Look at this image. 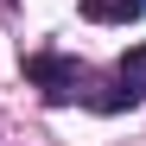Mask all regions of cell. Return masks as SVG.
<instances>
[{
	"label": "cell",
	"instance_id": "7a4b0ae2",
	"mask_svg": "<svg viewBox=\"0 0 146 146\" xmlns=\"http://www.w3.org/2000/svg\"><path fill=\"white\" fill-rule=\"evenodd\" d=\"M140 13H146V0H83V19H95V26H127Z\"/></svg>",
	"mask_w": 146,
	"mask_h": 146
},
{
	"label": "cell",
	"instance_id": "3957f363",
	"mask_svg": "<svg viewBox=\"0 0 146 146\" xmlns=\"http://www.w3.org/2000/svg\"><path fill=\"white\" fill-rule=\"evenodd\" d=\"M121 83H127V95H146V44L121 57Z\"/></svg>",
	"mask_w": 146,
	"mask_h": 146
},
{
	"label": "cell",
	"instance_id": "6da1fadb",
	"mask_svg": "<svg viewBox=\"0 0 146 146\" xmlns=\"http://www.w3.org/2000/svg\"><path fill=\"white\" fill-rule=\"evenodd\" d=\"M26 76L38 83L44 102H89V70L76 57H57V51H32L26 57Z\"/></svg>",
	"mask_w": 146,
	"mask_h": 146
}]
</instances>
